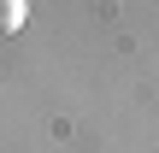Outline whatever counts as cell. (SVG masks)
Masks as SVG:
<instances>
[{
  "mask_svg": "<svg viewBox=\"0 0 159 153\" xmlns=\"http://www.w3.org/2000/svg\"><path fill=\"white\" fill-rule=\"evenodd\" d=\"M24 24H30V0H0V41L18 35Z\"/></svg>",
  "mask_w": 159,
  "mask_h": 153,
  "instance_id": "cell-1",
  "label": "cell"
}]
</instances>
